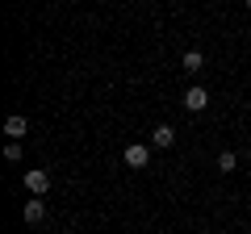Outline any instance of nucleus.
Masks as SVG:
<instances>
[{
  "mask_svg": "<svg viewBox=\"0 0 251 234\" xmlns=\"http://www.w3.org/2000/svg\"><path fill=\"white\" fill-rule=\"evenodd\" d=\"M4 134H9V142H21V138L29 134V121H25L21 113H13L9 121H4Z\"/></svg>",
  "mask_w": 251,
  "mask_h": 234,
  "instance_id": "nucleus-4",
  "label": "nucleus"
},
{
  "mask_svg": "<svg viewBox=\"0 0 251 234\" xmlns=\"http://www.w3.org/2000/svg\"><path fill=\"white\" fill-rule=\"evenodd\" d=\"M234 167H239V159H234V151H222V155H218V171H226V176H230Z\"/></svg>",
  "mask_w": 251,
  "mask_h": 234,
  "instance_id": "nucleus-8",
  "label": "nucleus"
},
{
  "mask_svg": "<svg viewBox=\"0 0 251 234\" xmlns=\"http://www.w3.org/2000/svg\"><path fill=\"white\" fill-rule=\"evenodd\" d=\"M21 155H25V151H21V142H9V146H4V159H9V163H21Z\"/></svg>",
  "mask_w": 251,
  "mask_h": 234,
  "instance_id": "nucleus-9",
  "label": "nucleus"
},
{
  "mask_svg": "<svg viewBox=\"0 0 251 234\" xmlns=\"http://www.w3.org/2000/svg\"><path fill=\"white\" fill-rule=\"evenodd\" d=\"M247 13H251V0H247Z\"/></svg>",
  "mask_w": 251,
  "mask_h": 234,
  "instance_id": "nucleus-10",
  "label": "nucleus"
},
{
  "mask_svg": "<svg viewBox=\"0 0 251 234\" xmlns=\"http://www.w3.org/2000/svg\"><path fill=\"white\" fill-rule=\"evenodd\" d=\"M25 188L34 192V197H46V192H50V171L29 167V171H25Z\"/></svg>",
  "mask_w": 251,
  "mask_h": 234,
  "instance_id": "nucleus-1",
  "label": "nucleus"
},
{
  "mask_svg": "<svg viewBox=\"0 0 251 234\" xmlns=\"http://www.w3.org/2000/svg\"><path fill=\"white\" fill-rule=\"evenodd\" d=\"M172 142H176V130H172V126H155V130H151V146H159V151H168Z\"/></svg>",
  "mask_w": 251,
  "mask_h": 234,
  "instance_id": "nucleus-5",
  "label": "nucleus"
},
{
  "mask_svg": "<svg viewBox=\"0 0 251 234\" xmlns=\"http://www.w3.org/2000/svg\"><path fill=\"white\" fill-rule=\"evenodd\" d=\"M42 217H46V205H42V201H38V197H34V201H25V222H29V226H38Z\"/></svg>",
  "mask_w": 251,
  "mask_h": 234,
  "instance_id": "nucleus-7",
  "label": "nucleus"
},
{
  "mask_svg": "<svg viewBox=\"0 0 251 234\" xmlns=\"http://www.w3.org/2000/svg\"><path fill=\"white\" fill-rule=\"evenodd\" d=\"M184 109H188V113H201V109H209V92L201 88V84H193V88L184 92Z\"/></svg>",
  "mask_w": 251,
  "mask_h": 234,
  "instance_id": "nucleus-2",
  "label": "nucleus"
},
{
  "mask_svg": "<svg viewBox=\"0 0 251 234\" xmlns=\"http://www.w3.org/2000/svg\"><path fill=\"white\" fill-rule=\"evenodd\" d=\"M247 88H251V80H247Z\"/></svg>",
  "mask_w": 251,
  "mask_h": 234,
  "instance_id": "nucleus-11",
  "label": "nucleus"
},
{
  "mask_svg": "<svg viewBox=\"0 0 251 234\" xmlns=\"http://www.w3.org/2000/svg\"><path fill=\"white\" fill-rule=\"evenodd\" d=\"M147 163H151V146H143V142L126 146V167H147Z\"/></svg>",
  "mask_w": 251,
  "mask_h": 234,
  "instance_id": "nucleus-3",
  "label": "nucleus"
},
{
  "mask_svg": "<svg viewBox=\"0 0 251 234\" xmlns=\"http://www.w3.org/2000/svg\"><path fill=\"white\" fill-rule=\"evenodd\" d=\"M180 67H184L188 75H197L201 67H205V54H201V50H184V59H180Z\"/></svg>",
  "mask_w": 251,
  "mask_h": 234,
  "instance_id": "nucleus-6",
  "label": "nucleus"
}]
</instances>
